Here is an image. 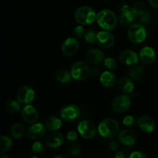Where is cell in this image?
<instances>
[{"instance_id": "f546056e", "label": "cell", "mask_w": 158, "mask_h": 158, "mask_svg": "<svg viewBox=\"0 0 158 158\" xmlns=\"http://www.w3.org/2000/svg\"><path fill=\"white\" fill-rule=\"evenodd\" d=\"M97 32L94 29H89L85 32L84 34V40L86 43H94L96 42V39H97Z\"/></svg>"}, {"instance_id": "74e56055", "label": "cell", "mask_w": 158, "mask_h": 158, "mask_svg": "<svg viewBox=\"0 0 158 158\" xmlns=\"http://www.w3.org/2000/svg\"><path fill=\"white\" fill-rule=\"evenodd\" d=\"M77 138H78V135H77V134L75 132V131H70L66 134V139L67 141L75 142L76 140H77Z\"/></svg>"}, {"instance_id": "f35d334b", "label": "cell", "mask_w": 158, "mask_h": 158, "mask_svg": "<svg viewBox=\"0 0 158 158\" xmlns=\"http://www.w3.org/2000/svg\"><path fill=\"white\" fill-rule=\"evenodd\" d=\"M128 158H148L147 157L146 154L140 152V151H134V152L131 153Z\"/></svg>"}, {"instance_id": "8d00e7d4", "label": "cell", "mask_w": 158, "mask_h": 158, "mask_svg": "<svg viewBox=\"0 0 158 158\" xmlns=\"http://www.w3.org/2000/svg\"><path fill=\"white\" fill-rule=\"evenodd\" d=\"M151 20V15L149 12H145L140 17V22L142 24H148Z\"/></svg>"}, {"instance_id": "f1b7e54d", "label": "cell", "mask_w": 158, "mask_h": 158, "mask_svg": "<svg viewBox=\"0 0 158 158\" xmlns=\"http://www.w3.org/2000/svg\"><path fill=\"white\" fill-rule=\"evenodd\" d=\"M20 104L21 103L18 100H12L8 102L7 103V109L8 111L12 114H17L20 110Z\"/></svg>"}, {"instance_id": "2e32d148", "label": "cell", "mask_w": 158, "mask_h": 158, "mask_svg": "<svg viewBox=\"0 0 158 158\" xmlns=\"http://www.w3.org/2000/svg\"><path fill=\"white\" fill-rule=\"evenodd\" d=\"M137 127L144 133H151L155 128V123L151 117L147 115L140 116L136 121Z\"/></svg>"}, {"instance_id": "7a4b0ae2", "label": "cell", "mask_w": 158, "mask_h": 158, "mask_svg": "<svg viewBox=\"0 0 158 158\" xmlns=\"http://www.w3.org/2000/svg\"><path fill=\"white\" fill-rule=\"evenodd\" d=\"M120 125L114 118H106L101 120L98 125V133L103 138L111 139L118 134Z\"/></svg>"}, {"instance_id": "1f68e13d", "label": "cell", "mask_w": 158, "mask_h": 158, "mask_svg": "<svg viewBox=\"0 0 158 158\" xmlns=\"http://www.w3.org/2000/svg\"><path fill=\"white\" fill-rule=\"evenodd\" d=\"M80 152H81V148L77 143H73L69 145L67 149L68 154L72 157H77L80 154Z\"/></svg>"}, {"instance_id": "5bb4252c", "label": "cell", "mask_w": 158, "mask_h": 158, "mask_svg": "<svg viewBox=\"0 0 158 158\" xmlns=\"http://www.w3.org/2000/svg\"><path fill=\"white\" fill-rule=\"evenodd\" d=\"M119 59L123 65L131 67V66H134L137 64L139 60V56L134 51L127 49V50L123 51L120 54Z\"/></svg>"}, {"instance_id": "484cf974", "label": "cell", "mask_w": 158, "mask_h": 158, "mask_svg": "<svg viewBox=\"0 0 158 158\" xmlns=\"http://www.w3.org/2000/svg\"><path fill=\"white\" fill-rule=\"evenodd\" d=\"M25 132L24 127L19 123H16L12 126L10 129V134L12 138L19 140L23 136Z\"/></svg>"}, {"instance_id": "e0dca14e", "label": "cell", "mask_w": 158, "mask_h": 158, "mask_svg": "<svg viewBox=\"0 0 158 158\" xmlns=\"http://www.w3.org/2000/svg\"><path fill=\"white\" fill-rule=\"evenodd\" d=\"M64 140V137L61 133L53 131L49 134L46 139V145L50 149H56L62 145Z\"/></svg>"}, {"instance_id": "ee69618b", "label": "cell", "mask_w": 158, "mask_h": 158, "mask_svg": "<svg viewBox=\"0 0 158 158\" xmlns=\"http://www.w3.org/2000/svg\"><path fill=\"white\" fill-rule=\"evenodd\" d=\"M53 158H69L65 154H58V155L55 156Z\"/></svg>"}, {"instance_id": "4dcf8cb0", "label": "cell", "mask_w": 158, "mask_h": 158, "mask_svg": "<svg viewBox=\"0 0 158 158\" xmlns=\"http://www.w3.org/2000/svg\"><path fill=\"white\" fill-rule=\"evenodd\" d=\"M104 66L109 70H115L117 68V62L114 57H107L104 60Z\"/></svg>"}, {"instance_id": "e575fe53", "label": "cell", "mask_w": 158, "mask_h": 158, "mask_svg": "<svg viewBox=\"0 0 158 158\" xmlns=\"http://www.w3.org/2000/svg\"><path fill=\"white\" fill-rule=\"evenodd\" d=\"M73 35L76 38H81L85 34L84 28L82 26H76L73 29Z\"/></svg>"}, {"instance_id": "5b68a950", "label": "cell", "mask_w": 158, "mask_h": 158, "mask_svg": "<svg viewBox=\"0 0 158 158\" xmlns=\"http://www.w3.org/2000/svg\"><path fill=\"white\" fill-rule=\"evenodd\" d=\"M72 78L77 81H83L89 75V67L86 62L78 61L73 63L70 69Z\"/></svg>"}, {"instance_id": "d590c367", "label": "cell", "mask_w": 158, "mask_h": 158, "mask_svg": "<svg viewBox=\"0 0 158 158\" xmlns=\"http://www.w3.org/2000/svg\"><path fill=\"white\" fill-rule=\"evenodd\" d=\"M106 146H107V148L110 151H114V152L117 151V150L119 149V148H120V144H119L118 142L115 140H110L107 143V145H106Z\"/></svg>"}, {"instance_id": "30bf717a", "label": "cell", "mask_w": 158, "mask_h": 158, "mask_svg": "<svg viewBox=\"0 0 158 158\" xmlns=\"http://www.w3.org/2000/svg\"><path fill=\"white\" fill-rule=\"evenodd\" d=\"M80 43L74 37H69L65 40L61 46L62 53L66 56H72L75 55L79 50Z\"/></svg>"}, {"instance_id": "4316f807", "label": "cell", "mask_w": 158, "mask_h": 158, "mask_svg": "<svg viewBox=\"0 0 158 158\" xmlns=\"http://www.w3.org/2000/svg\"><path fill=\"white\" fill-rule=\"evenodd\" d=\"M12 146V140L9 136H0V154H3L11 149Z\"/></svg>"}, {"instance_id": "ab89813d", "label": "cell", "mask_w": 158, "mask_h": 158, "mask_svg": "<svg viewBox=\"0 0 158 158\" xmlns=\"http://www.w3.org/2000/svg\"><path fill=\"white\" fill-rule=\"evenodd\" d=\"M100 74V69L97 66H91L89 68V75L93 77H96Z\"/></svg>"}, {"instance_id": "3957f363", "label": "cell", "mask_w": 158, "mask_h": 158, "mask_svg": "<svg viewBox=\"0 0 158 158\" xmlns=\"http://www.w3.org/2000/svg\"><path fill=\"white\" fill-rule=\"evenodd\" d=\"M74 17L80 25H89L96 20L97 13L93 8L83 6L79 7L75 11Z\"/></svg>"}, {"instance_id": "f6af8a7d", "label": "cell", "mask_w": 158, "mask_h": 158, "mask_svg": "<svg viewBox=\"0 0 158 158\" xmlns=\"http://www.w3.org/2000/svg\"><path fill=\"white\" fill-rule=\"evenodd\" d=\"M0 158H10V157H9V156H7V155H3V156H2V157Z\"/></svg>"}, {"instance_id": "b9f144b4", "label": "cell", "mask_w": 158, "mask_h": 158, "mask_svg": "<svg viewBox=\"0 0 158 158\" xmlns=\"http://www.w3.org/2000/svg\"><path fill=\"white\" fill-rule=\"evenodd\" d=\"M150 6L154 9H158V0H148Z\"/></svg>"}, {"instance_id": "d4e9b609", "label": "cell", "mask_w": 158, "mask_h": 158, "mask_svg": "<svg viewBox=\"0 0 158 158\" xmlns=\"http://www.w3.org/2000/svg\"><path fill=\"white\" fill-rule=\"evenodd\" d=\"M55 77L56 80L59 83H63V84L69 83L71 81V79H72V76H71L70 72L66 70V69H60V70L57 71Z\"/></svg>"}, {"instance_id": "7402d4cb", "label": "cell", "mask_w": 158, "mask_h": 158, "mask_svg": "<svg viewBox=\"0 0 158 158\" xmlns=\"http://www.w3.org/2000/svg\"><path fill=\"white\" fill-rule=\"evenodd\" d=\"M145 68L143 65H135L131 66L127 71V75L131 80H139L142 77L143 74L144 73Z\"/></svg>"}, {"instance_id": "44dd1931", "label": "cell", "mask_w": 158, "mask_h": 158, "mask_svg": "<svg viewBox=\"0 0 158 158\" xmlns=\"http://www.w3.org/2000/svg\"><path fill=\"white\" fill-rule=\"evenodd\" d=\"M118 87L121 92L124 94H131L134 89L133 80L130 77H122L118 81Z\"/></svg>"}, {"instance_id": "d6986e66", "label": "cell", "mask_w": 158, "mask_h": 158, "mask_svg": "<svg viewBox=\"0 0 158 158\" xmlns=\"http://www.w3.org/2000/svg\"><path fill=\"white\" fill-rule=\"evenodd\" d=\"M86 59L91 64H99L104 60V54L100 49H90L86 52Z\"/></svg>"}, {"instance_id": "836d02e7", "label": "cell", "mask_w": 158, "mask_h": 158, "mask_svg": "<svg viewBox=\"0 0 158 158\" xmlns=\"http://www.w3.org/2000/svg\"><path fill=\"white\" fill-rule=\"evenodd\" d=\"M135 118L131 115L125 116L123 119V124L126 127H132L135 124Z\"/></svg>"}, {"instance_id": "8fae6325", "label": "cell", "mask_w": 158, "mask_h": 158, "mask_svg": "<svg viewBox=\"0 0 158 158\" xmlns=\"http://www.w3.org/2000/svg\"><path fill=\"white\" fill-rule=\"evenodd\" d=\"M96 42L100 47L103 49H109L115 43V37L108 31H100L97 34Z\"/></svg>"}, {"instance_id": "6da1fadb", "label": "cell", "mask_w": 158, "mask_h": 158, "mask_svg": "<svg viewBox=\"0 0 158 158\" xmlns=\"http://www.w3.org/2000/svg\"><path fill=\"white\" fill-rule=\"evenodd\" d=\"M96 21L103 29L111 31L117 27L118 19L114 11L106 9L100 11L97 14Z\"/></svg>"}, {"instance_id": "7c38bea8", "label": "cell", "mask_w": 158, "mask_h": 158, "mask_svg": "<svg viewBox=\"0 0 158 158\" xmlns=\"http://www.w3.org/2000/svg\"><path fill=\"white\" fill-rule=\"evenodd\" d=\"M46 127L42 123H34L28 127L26 131V136L30 140H40L46 134Z\"/></svg>"}, {"instance_id": "9a60e30c", "label": "cell", "mask_w": 158, "mask_h": 158, "mask_svg": "<svg viewBox=\"0 0 158 158\" xmlns=\"http://www.w3.org/2000/svg\"><path fill=\"white\" fill-rule=\"evenodd\" d=\"M119 143L127 147H131L134 145L137 141V135L133 131L129 129H125L120 131L117 136Z\"/></svg>"}, {"instance_id": "9c48e42d", "label": "cell", "mask_w": 158, "mask_h": 158, "mask_svg": "<svg viewBox=\"0 0 158 158\" xmlns=\"http://www.w3.org/2000/svg\"><path fill=\"white\" fill-rule=\"evenodd\" d=\"M35 98V91L29 86H23L16 94V99L21 104L27 105L33 101Z\"/></svg>"}, {"instance_id": "83f0119b", "label": "cell", "mask_w": 158, "mask_h": 158, "mask_svg": "<svg viewBox=\"0 0 158 158\" xmlns=\"http://www.w3.org/2000/svg\"><path fill=\"white\" fill-rule=\"evenodd\" d=\"M131 10L135 16H140L142 14L146 12V6L143 2H137L132 5V6L131 7Z\"/></svg>"}, {"instance_id": "cb8c5ba5", "label": "cell", "mask_w": 158, "mask_h": 158, "mask_svg": "<svg viewBox=\"0 0 158 158\" xmlns=\"http://www.w3.org/2000/svg\"><path fill=\"white\" fill-rule=\"evenodd\" d=\"M134 16L135 15L133 14L131 10L125 11V12H120V16H119V22L122 26H127L133 24L134 21Z\"/></svg>"}, {"instance_id": "277c9868", "label": "cell", "mask_w": 158, "mask_h": 158, "mask_svg": "<svg viewBox=\"0 0 158 158\" xmlns=\"http://www.w3.org/2000/svg\"><path fill=\"white\" fill-rule=\"evenodd\" d=\"M127 37L130 41L134 44L143 43L147 37V30L144 26L140 23H133L127 29Z\"/></svg>"}, {"instance_id": "52a82bcc", "label": "cell", "mask_w": 158, "mask_h": 158, "mask_svg": "<svg viewBox=\"0 0 158 158\" xmlns=\"http://www.w3.org/2000/svg\"><path fill=\"white\" fill-rule=\"evenodd\" d=\"M77 130L80 135L83 138L87 139V140L94 138L97 135V127L94 124V122L88 120L80 122L77 127Z\"/></svg>"}, {"instance_id": "ffe728a7", "label": "cell", "mask_w": 158, "mask_h": 158, "mask_svg": "<svg viewBox=\"0 0 158 158\" xmlns=\"http://www.w3.org/2000/svg\"><path fill=\"white\" fill-rule=\"evenodd\" d=\"M100 83L106 88L114 87L117 83V77L110 71H105L100 74Z\"/></svg>"}, {"instance_id": "4fadbf2b", "label": "cell", "mask_w": 158, "mask_h": 158, "mask_svg": "<svg viewBox=\"0 0 158 158\" xmlns=\"http://www.w3.org/2000/svg\"><path fill=\"white\" fill-rule=\"evenodd\" d=\"M21 116L23 120L27 123H34L38 120L39 112L35 106L27 104L22 110Z\"/></svg>"}, {"instance_id": "ba28073f", "label": "cell", "mask_w": 158, "mask_h": 158, "mask_svg": "<svg viewBox=\"0 0 158 158\" xmlns=\"http://www.w3.org/2000/svg\"><path fill=\"white\" fill-rule=\"evenodd\" d=\"M80 114V110L77 105L68 104L63 106L60 111V116L63 120L72 122L77 120Z\"/></svg>"}, {"instance_id": "ac0fdd59", "label": "cell", "mask_w": 158, "mask_h": 158, "mask_svg": "<svg viewBox=\"0 0 158 158\" xmlns=\"http://www.w3.org/2000/svg\"><path fill=\"white\" fill-rule=\"evenodd\" d=\"M139 59L145 64H151L155 61L156 53L151 46H144L139 52Z\"/></svg>"}, {"instance_id": "d6a6232c", "label": "cell", "mask_w": 158, "mask_h": 158, "mask_svg": "<svg viewBox=\"0 0 158 158\" xmlns=\"http://www.w3.org/2000/svg\"><path fill=\"white\" fill-rule=\"evenodd\" d=\"M44 150V144L40 141L34 142L32 145V151L35 154H40Z\"/></svg>"}, {"instance_id": "7bdbcfd3", "label": "cell", "mask_w": 158, "mask_h": 158, "mask_svg": "<svg viewBox=\"0 0 158 158\" xmlns=\"http://www.w3.org/2000/svg\"><path fill=\"white\" fill-rule=\"evenodd\" d=\"M114 158H127V157L124 153L122 152V151H117V152H116L115 154H114Z\"/></svg>"}, {"instance_id": "8992f818", "label": "cell", "mask_w": 158, "mask_h": 158, "mask_svg": "<svg viewBox=\"0 0 158 158\" xmlns=\"http://www.w3.org/2000/svg\"><path fill=\"white\" fill-rule=\"evenodd\" d=\"M131 106V99L127 94H121L114 99L111 103L112 110L116 113L122 114L129 110Z\"/></svg>"}, {"instance_id": "bcb514c9", "label": "cell", "mask_w": 158, "mask_h": 158, "mask_svg": "<svg viewBox=\"0 0 158 158\" xmlns=\"http://www.w3.org/2000/svg\"><path fill=\"white\" fill-rule=\"evenodd\" d=\"M30 158H38V157H35V156H32V157H31Z\"/></svg>"}, {"instance_id": "603a6c76", "label": "cell", "mask_w": 158, "mask_h": 158, "mask_svg": "<svg viewBox=\"0 0 158 158\" xmlns=\"http://www.w3.org/2000/svg\"><path fill=\"white\" fill-rule=\"evenodd\" d=\"M45 126L49 131H56L61 127L62 120L56 116H51L46 120Z\"/></svg>"}, {"instance_id": "60d3db41", "label": "cell", "mask_w": 158, "mask_h": 158, "mask_svg": "<svg viewBox=\"0 0 158 158\" xmlns=\"http://www.w3.org/2000/svg\"><path fill=\"white\" fill-rule=\"evenodd\" d=\"M118 9L119 11H120V12H125V11L131 10V7H130L127 3L122 2L119 5Z\"/></svg>"}]
</instances>
